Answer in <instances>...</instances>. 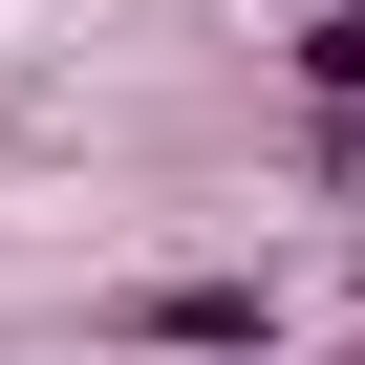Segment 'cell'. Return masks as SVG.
<instances>
[{"mask_svg": "<svg viewBox=\"0 0 365 365\" xmlns=\"http://www.w3.org/2000/svg\"><path fill=\"white\" fill-rule=\"evenodd\" d=\"M129 344H150V365H279V279H150Z\"/></svg>", "mask_w": 365, "mask_h": 365, "instance_id": "1", "label": "cell"}, {"mask_svg": "<svg viewBox=\"0 0 365 365\" xmlns=\"http://www.w3.org/2000/svg\"><path fill=\"white\" fill-rule=\"evenodd\" d=\"M279 65H301V108H365V0H322V22H301Z\"/></svg>", "mask_w": 365, "mask_h": 365, "instance_id": "2", "label": "cell"}, {"mask_svg": "<svg viewBox=\"0 0 365 365\" xmlns=\"http://www.w3.org/2000/svg\"><path fill=\"white\" fill-rule=\"evenodd\" d=\"M344 365H365V344H344Z\"/></svg>", "mask_w": 365, "mask_h": 365, "instance_id": "3", "label": "cell"}]
</instances>
